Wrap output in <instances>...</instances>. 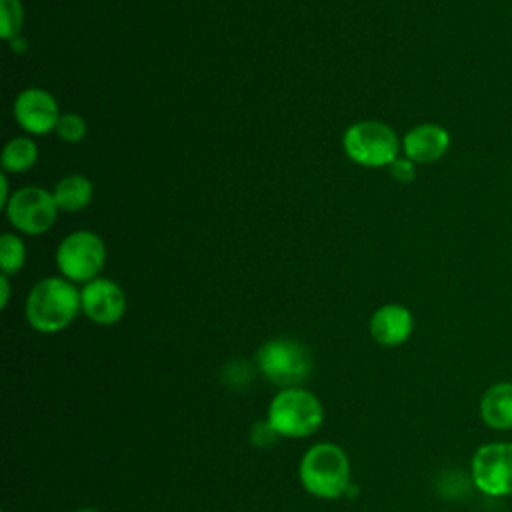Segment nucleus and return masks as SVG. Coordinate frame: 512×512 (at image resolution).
I'll return each mask as SVG.
<instances>
[{
    "label": "nucleus",
    "mask_w": 512,
    "mask_h": 512,
    "mask_svg": "<svg viewBox=\"0 0 512 512\" xmlns=\"http://www.w3.org/2000/svg\"><path fill=\"white\" fill-rule=\"evenodd\" d=\"M80 310V290L64 276H50L40 280L30 290L24 306L28 324L42 334L64 330L72 324Z\"/></svg>",
    "instance_id": "obj_1"
},
{
    "label": "nucleus",
    "mask_w": 512,
    "mask_h": 512,
    "mask_svg": "<svg viewBox=\"0 0 512 512\" xmlns=\"http://www.w3.org/2000/svg\"><path fill=\"white\" fill-rule=\"evenodd\" d=\"M298 478L308 494L322 500H336L350 486L348 454L338 444L318 442L302 454Z\"/></svg>",
    "instance_id": "obj_2"
},
{
    "label": "nucleus",
    "mask_w": 512,
    "mask_h": 512,
    "mask_svg": "<svg viewBox=\"0 0 512 512\" xmlns=\"http://www.w3.org/2000/svg\"><path fill=\"white\" fill-rule=\"evenodd\" d=\"M266 422L280 438H308L322 426L324 406L314 392L302 386L280 388L268 404Z\"/></svg>",
    "instance_id": "obj_3"
},
{
    "label": "nucleus",
    "mask_w": 512,
    "mask_h": 512,
    "mask_svg": "<svg viewBox=\"0 0 512 512\" xmlns=\"http://www.w3.org/2000/svg\"><path fill=\"white\" fill-rule=\"evenodd\" d=\"M260 374L280 388L300 386L312 374V356L308 348L292 338H272L256 352Z\"/></svg>",
    "instance_id": "obj_4"
},
{
    "label": "nucleus",
    "mask_w": 512,
    "mask_h": 512,
    "mask_svg": "<svg viewBox=\"0 0 512 512\" xmlns=\"http://www.w3.org/2000/svg\"><path fill=\"white\" fill-rule=\"evenodd\" d=\"M346 156L366 168L390 166L400 152L396 132L378 120H362L352 124L342 138Z\"/></svg>",
    "instance_id": "obj_5"
},
{
    "label": "nucleus",
    "mask_w": 512,
    "mask_h": 512,
    "mask_svg": "<svg viewBox=\"0 0 512 512\" xmlns=\"http://www.w3.org/2000/svg\"><path fill=\"white\" fill-rule=\"evenodd\" d=\"M106 260V248L100 236L90 230H76L68 234L58 250L56 264L60 274L70 282H90L98 278Z\"/></svg>",
    "instance_id": "obj_6"
},
{
    "label": "nucleus",
    "mask_w": 512,
    "mask_h": 512,
    "mask_svg": "<svg viewBox=\"0 0 512 512\" xmlns=\"http://www.w3.org/2000/svg\"><path fill=\"white\" fill-rule=\"evenodd\" d=\"M474 486L494 498L512 496V442L496 440L476 448L470 460Z\"/></svg>",
    "instance_id": "obj_7"
},
{
    "label": "nucleus",
    "mask_w": 512,
    "mask_h": 512,
    "mask_svg": "<svg viewBox=\"0 0 512 512\" xmlns=\"http://www.w3.org/2000/svg\"><path fill=\"white\" fill-rule=\"evenodd\" d=\"M58 204L54 194L40 186H26L16 190L8 204L6 216L10 224L24 234H44L56 220Z\"/></svg>",
    "instance_id": "obj_8"
},
{
    "label": "nucleus",
    "mask_w": 512,
    "mask_h": 512,
    "mask_svg": "<svg viewBox=\"0 0 512 512\" xmlns=\"http://www.w3.org/2000/svg\"><path fill=\"white\" fill-rule=\"evenodd\" d=\"M82 312L94 324L110 326L116 324L126 312L124 290L110 278H94L80 290Z\"/></svg>",
    "instance_id": "obj_9"
},
{
    "label": "nucleus",
    "mask_w": 512,
    "mask_h": 512,
    "mask_svg": "<svg viewBox=\"0 0 512 512\" xmlns=\"http://www.w3.org/2000/svg\"><path fill=\"white\" fill-rule=\"evenodd\" d=\"M14 118L28 134H46L56 130L60 112L52 94L42 88H26L16 96Z\"/></svg>",
    "instance_id": "obj_10"
},
{
    "label": "nucleus",
    "mask_w": 512,
    "mask_h": 512,
    "mask_svg": "<svg viewBox=\"0 0 512 512\" xmlns=\"http://www.w3.org/2000/svg\"><path fill=\"white\" fill-rule=\"evenodd\" d=\"M450 148V132L440 124H418L402 138V150L414 164H430L440 160Z\"/></svg>",
    "instance_id": "obj_11"
},
{
    "label": "nucleus",
    "mask_w": 512,
    "mask_h": 512,
    "mask_svg": "<svg viewBox=\"0 0 512 512\" xmlns=\"http://www.w3.org/2000/svg\"><path fill=\"white\" fill-rule=\"evenodd\" d=\"M370 334L380 346H400L414 330V316L402 304H384L370 318Z\"/></svg>",
    "instance_id": "obj_12"
},
{
    "label": "nucleus",
    "mask_w": 512,
    "mask_h": 512,
    "mask_svg": "<svg viewBox=\"0 0 512 512\" xmlns=\"http://www.w3.org/2000/svg\"><path fill=\"white\" fill-rule=\"evenodd\" d=\"M480 418L492 430L512 428V382H496L484 390Z\"/></svg>",
    "instance_id": "obj_13"
},
{
    "label": "nucleus",
    "mask_w": 512,
    "mask_h": 512,
    "mask_svg": "<svg viewBox=\"0 0 512 512\" xmlns=\"http://www.w3.org/2000/svg\"><path fill=\"white\" fill-rule=\"evenodd\" d=\"M52 194H54V200H56L58 208L74 212V210H80V208L90 204L94 188H92V182L86 176L70 174V176L62 178L56 184Z\"/></svg>",
    "instance_id": "obj_14"
},
{
    "label": "nucleus",
    "mask_w": 512,
    "mask_h": 512,
    "mask_svg": "<svg viewBox=\"0 0 512 512\" xmlns=\"http://www.w3.org/2000/svg\"><path fill=\"white\" fill-rule=\"evenodd\" d=\"M38 158V146L32 142V138L20 136V138H12L4 150H2V172H26L28 168L34 166Z\"/></svg>",
    "instance_id": "obj_15"
},
{
    "label": "nucleus",
    "mask_w": 512,
    "mask_h": 512,
    "mask_svg": "<svg viewBox=\"0 0 512 512\" xmlns=\"http://www.w3.org/2000/svg\"><path fill=\"white\" fill-rule=\"evenodd\" d=\"M24 260H26V250H24L22 240L12 232L2 234V238H0V268H2V274L4 276L16 274L22 268Z\"/></svg>",
    "instance_id": "obj_16"
},
{
    "label": "nucleus",
    "mask_w": 512,
    "mask_h": 512,
    "mask_svg": "<svg viewBox=\"0 0 512 512\" xmlns=\"http://www.w3.org/2000/svg\"><path fill=\"white\" fill-rule=\"evenodd\" d=\"M22 4L20 0H0V36L4 40L18 38L22 28Z\"/></svg>",
    "instance_id": "obj_17"
},
{
    "label": "nucleus",
    "mask_w": 512,
    "mask_h": 512,
    "mask_svg": "<svg viewBox=\"0 0 512 512\" xmlns=\"http://www.w3.org/2000/svg\"><path fill=\"white\" fill-rule=\"evenodd\" d=\"M56 134L66 142H80L86 134V122L80 114H74V112L60 114L56 124Z\"/></svg>",
    "instance_id": "obj_18"
},
{
    "label": "nucleus",
    "mask_w": 512,
    "mask_h": 512,
    "mask_svg": "<svg viewBox=\"0 0 512 512\" xmlns=\"http://www.w3.org/2000/svg\"><path fill=\"white\" fill-rule=\"evenodd\" d=\"M390 174L394 176V180L402 182V184H408L414 180L416 176V168H414V162L408 160L406 156L404 158H396L392 164H390Z\"/></svg>",
    "instance_id": "obj_19"
},
{
    "label": "nucleus",
    "mask_w": 512,
    "mask_h": 512,
    "mask_svg": "<svg viewBox=\"0 0 512 512\" xmlns=\"http://www.w3.org/2000/svg\"><path fill=\"white\" fill-rule=\"evenodd\" d=\"M276 438H280V436L274 432V428L266 420L252 428V442L260 448H268L270 444H274Z\"/></svg>",
    "instance_id": "obj_20"
},
{
    "label": "nucleus",
    "mask_w": 512,
    "mask_h": 512,
    "mask_svg": "<svg viewBox=\"0 0 512 512\" xmlns=\"http://www.w3.org/2000/svg\"><path fill=\"white\" fill-rule=\"evenodd\" d=\"M0 190H2V194H0V206L2 208H6V204H8V180H6V172H2L0 174Z\"/></svg>",
    "instance_id": "obj_21"
},
{
    "label": "nucleus",
    "mask_w": 512,
    "mask_h": 512,
    "mask_svg": "<svg viewBox=\"0 0 512 512\" xmlns=\"http://www.w3.org/2000/svg\"><path fill=\"white\" fill-rule=\"evenodd\" d=\"M0 286H2V306H6V302H8V296H10V286H8V276H0Z\"/></svg>",
    "instance_id": "obj_22"
},
{
    "label": "nucleus",
    "mask_w": 512,
    "mask_h": 512,
    "mask_svg": "<svg viewBox=\"0 0 512 512\" xmlns=\"http://www.w3.org/2000/svg\"><path fill=\"white\" fill-rule=\"evenodd\" d=\"M76 512H98L96 508H90V506H86V508H78Z\"/></svg>",
    "instance_id": "obj_23"
}]
</instances>
